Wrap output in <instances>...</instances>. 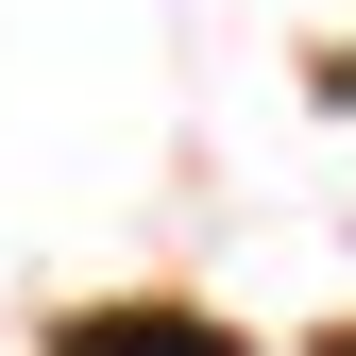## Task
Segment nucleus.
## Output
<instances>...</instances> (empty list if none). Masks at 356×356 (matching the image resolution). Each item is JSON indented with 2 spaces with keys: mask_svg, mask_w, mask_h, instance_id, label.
I'll list each match as a JSON object with an SVG mask.
<instances>
[{
  "mask_svg": "<svg viewBox=\"0 0 356 356\" xmlns=\"http://www.w3.org/2000/svg\"><path fill=\"white\" fill-rule=\"evenodd\" d=\"M68 356H238V323H170V305H102V323H68Z\"/></svg>",
  "mask_w": 356,
  "mask_h": 356,
  "instance_id": "obj_1",
  "label": "nucleus"
},
{
  "mask_svg": "<svg viewBox=\"0 0 356 356\" xmlns=\"http://www.w3.org/2000/svg\"><path fill=\"white\" fill-rule=\"evenodd\" d=\"M323 356H356V323H339V339H323Z\"/></svg>",
  "mask_w": 356,
  "mask_h": 356,
  "instance_id": "obj_2",
  "label": "nucleus"
}]
</instances>
